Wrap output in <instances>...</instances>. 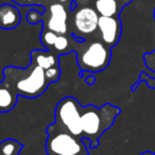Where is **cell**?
Segmentation results:
<instances>
[{
	"label": "cell",
	"mask_w": 155,
	"mask_h": 155,
	"mask_svg": "<svg viewBox=\"0 0 155 155\" xmlns=\"http://www.w3.org/2000/svg\"><path fill=\"white\" fill-rule=\"evenodd\" d=\"M99 17L100 15L91 3L78 5L69 14V33L78 41H84L87 38L97 36Z\"/></svg>",
	"instance_id": "cell-5"
},
{
	"label": "cell",
	"mask_w": 155,
	"mask_h": 155,
	"mask_svg": "<svg viewBox=\"0 0 155 155\" xmlns=\"http://www.w3.org/2000/svg\"><path fill=\"white\" fill-rule=\"evenodd\" d=\"M39 39L46 49L55 52L58 55H65L74 51L77 44V39L71 34H58L47 29H43Z\"/></svg>",
	"instance_id": "cell-7"
},
{
	"label": "cell",
	"mask_w": 155,
	"mask_h": 155,
	"mask_svg": "<svg viewBox=\"0 0 155 155\" xmlns=\"http://www.w3.org/2000/svg\"><path fill=\"white\" fill-rule=\"evenodd\" d=\"M86 82L88 83V84H94V83H95V78H94L93 75H91V77H88L87 78Z\"/></svg>",
	"instance_id": "cell-21"
},
{
	"label": "cell",
	"mask_w": 155,
	"mask_h": 155,
	"mask_svg": "<svg viewBox=\"0 0 155 155\" xmlns=\"http://www.w3.org/2000/svg\"><path fill=\"white\" fill-rule=\"evenodd\" d=\"M18 101V95L15 94L3 81H0V113L11 112Z\"/></svg>",
	"instance_id": "cell-12"
},
{
	"label": "cell",
	"mask_w": 155,
	"mask_h": 155,
	"mask_svg": "<svg viewBox=\"0 0 155 155\" xmlns=\"http://www.w3.org/2000/svg\"><path fill=\"white\" fill-rule=\"evenodd\" d=\"M46 79L49 83H54L58 82L61 78V68L60 66L53 67V68H50L48 70L45 71Z\"/></svg>",
	"instance_id": "cell-15"
},
{
	"label": "cell",
	"mask_w": 155,
	"mask_h": 155,
	"mask_svg": "<svg viewBox=\"0 0 155 155\" xmlns=\"http://www.w3.org/2000/svg\"><path fill=\"white\" fill-rule=\"evenodd\" d=\"M140 155H155V153H153V152H143V153H141Z\"/></svg>",
	"instance_id": "cell-22"
},
{
	"label": "cell",
	"mask_w": 155,
	"mask_h": 155,
	"mask_svg": "<svg viewBox=\"0 0 155 155\" xmlns=\"http://www.w3.org/2000/svg\"><path fill=\"white\" fill-rule=\"evenodd\" d=\"M74 1L78 5H89V3H91V0H74Z\"/></svg>",
	"instance_id": "cell-20"
},
{
	"label": "cell",
	"mask_w": 155,
	"mask_h": 155,
	"mask_svg": "<svg viewBox=\"0 0 155 155\" xmlns=\"http://www.w3.org/2000/svg\"><path fill=\"white\" fill-rule=\"evenodd\" d=\"M31 62L39 66L44 71L60 66V55L51 50L35 49L30 53Z\"/></svg>",
	"instance_id": "cell-11"
},
{
	"label": "cell",
	"mask_w": 155,
	"mask_h": 155,
	"mask_svg": "<svg viewBox=\"0 0 155 155\" xmlns=\"http://www.w3.org/2000/svg\"><path fill=\"white\" fill-rule=\"evenodd\" d=\"M127 0H91V5L100 16H119L125 5Z\"/></svg>",
	"instance_id": "cell-10"
},
{
	"label": "cell",
	"mask_w": 155,
	"mask_h": 155,
	"mask_svg": "<svg viewBox=\"0 0 155 155\" xmlns=\"http://www.w3.org/2000/svg\"><path fill=\"white\" fill-rule=\"evenodd\" d=\"M127 2H129V3H131V1H132V0H127Z\"/></svg>",
	"instance_id": "cell-23"
},
{
	"label": "cell",
	"mask_w": 155,
	"mask_h": 155,
	"mask_svg": "<svg viewBox=\"0 0 155 155\" xmlns=\"http://www.w3.org/2000/svg\"><path fill=\"white\" fill-rule=\"evenodd\" d=\"M122 32V25L119 16H100L97 36L110 48L118 44Z\"/></svg>",
	"instance_id": "cell-8"
},
{
	"label": "cell",
	"mask_w": 155,
	"mask_h": 155,
	"mask_svg": "<svg viewBox=\"0 0 155 155\" xmlns=\"http://www.w3.org/2000/svg\"><path fill=\"white\" fill-rule=\"evenodd\" d=\"M154 21H155V9H154Z\"/></svg>",
	"instance_id": "cell-24"
},
{
	"label": "cell",
	"mask_w": 155,
	"mask_h": 155,
	"mask_svg": "<svg viewBox=\"0 0 155 155\" xmlns=\"http://www.w3.org/2000/svg\"><path fill=\"white\" fill-rule=\"evenodd\" d=\"M71 10L56 0H50L45 8L41 21L43 29L53 31L58 34H70L68 29V19Z\"/></svg>",
	"instance_id": "cell-6"
},
{
	"label": "cell",
	"mask_w": 155,
	"mask_h": 155,
	"mask_svg": "<svg viewBox=\"0 0 155 155\" xmlns=\"http://www.w3.org/2000/svg\"><path fill=\"white\" fill-rule=\"evenodd\" d=\"M24 144L15 139H5L0 142V155H19Z\"/></svg>",
	"instance_id": "cell-13"
},
{
	"label": "cell",
	"mask_w": 155,
	"mask_h": 155,
	"mask_svg": "<svg viewBox=\"0 0 155 155\" xmlns=\"http://www.w3.org/2000/svg\"><path fill=\"white\" fill-rule=\"evenodd\" d=\"M14 3L22 7H44L46 8L50 0H11Z\"/></svg>",
	"instance_id": "cell-14"
},
{
	"label": "cell",
	"mask_w": 155,
	"mask_h": 155,
	"mask_svg": "<svg viewBox=\"0 0 155 155\" xmlns=\"http://www.w3.org/2000/svg\"><path fill=\"white\" fill-rule=\"evenodd\" d=\"M143 60L144 63H146V66L155 73V50H153L150 53L144 54Z\"/></svg>",
	"instance_id": "cell-18"
},
{
	"label": "cell",
	"mask_w": 155,
	"mask_h": 155,
	"mask_svg": "<svg viewBox=\"0 0 155 155\" xmlns=\"http://www.w3.org/2000/svg\"><path fill=\"white\" fill-rule=\"evenodd\" d=\"M120 114V108L106 103L101 107L82 106L73 97H65L54 110V123L72 135L91 140V148L99 146V138Z\"/></svg>",
	"instance_id": "cell-1"
},
{
	"label": "cell",
	"mask_w": 155,
	"mask_h": 155,
	"mask_svg": "<svg viewBox=\"0 0 155 155\" xmlns=\"http://www.w3.org/2000/svg\"><path fill=\"white\" fill-rule=\"evenodd\" d=\"M142 81H144V82L148 83V86L150 87V88L155 89V77H150V75H148V73H147L146 71H142V72L140 73L139 79H138L137 83L133 85V88L132 89L135 91L136 87H137V85L139 84L140 82H142Z\"/></svg>",
	"instance_id": "cell-16"
},
{
	"label": "cell",
	"mask_w": 155,
	"mask_h": 155,
	"mask_svg": "<svg viewBox=\"0 0 155 155\" xmlns=\"http://www.w3.org/2000/svg\"><path fill=\"white\" fill-rule=\"evenodd\" d=\"M43 18V14L36 9H31L30 11L27 13V21L31 25H36L41 21Z\"/></svg>",
	"instance_id": "cell-17"
},
{
	"label": "cell",
	"mask_w": 155,
	"mask_h": 155,
	"mask_svg": "<svg viewBox=\"0 0 155 155\" xmlns=\"http://www.w3.org/2000/svg\"><path fill=\"white\" fill-rule=\"evenodd\" d=\"M46 152L48 155H88L91 140L72 135L52 123L48 125Z\"/></svg>",
	"instance_id": "cell-4"
},
{
	"label": "cell",
	"mask_w": 155,
	"mask_h": 155,
	"mask_svg": "<svg viewBox=\"0 0 155 155\" xmlns=\"http://www.w3.org/2000/svg\"><path fill=\"white\" fill-rule=\"evenodd\" d=\"M2 81L18 96L29 99L43 95L50 84L46 79L45 71L33 62L27 68L5 67L3 69Z\"/></svg>",
	"instance_id": "cell-2"
},
{
	"label": "cell",
	"mask_w": 155,
	"mask_h": 155,
	"mask_svg": "<svg viewBox=\"0 0 155 155\" xmlns=\"http://www.w3.org/2000/svg\"><path fill=\"white\" fill-rule=\"evenodd\" d=\"M112 48L106 46L98 36L75 44L78 65L82 72L98 73L106 69L112 58Z\"/></svg>",
	"instance_id": "cell-3"
},
{
	"label": "cell",
	"mask_w": 155,
	"mask_h": 155,
	"mask_svg": "<svg viewBox=\"0 0 155 155\" xmlns=\"http://www.w3.org/2000/svg\"><path fill=\"white\" fill-rule=\"evenodd\" d=\"M21 20L19 10L9 3L0 5V29L13 30L17 28Z\"/></svg>",
	"instance_id": "cell-9"
},
{
	"label": "cell",
	"mask_w": 155,
	"mask_h": 155,
	"mask_svg": "<svg viewBox=\"0 0 155 155\" xmlns=\"http://www.w3.org/2000/svg\"><path fill=\"white\" fill-rule=\"evenodd\" d=\"M56 1H58L60 3L64 5L65 7L67 8V9L71 10V5H72V2L74 1V0H56Z\"/></svg>",
	"instance_id": "cell-19"
}]
</instances>
